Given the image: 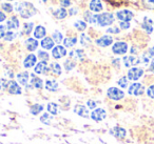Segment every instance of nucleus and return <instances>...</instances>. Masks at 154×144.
<instances>
[{
	"instance_id": "f257e3e1",
	"label": "nucleus",
	"mask_w": 154,
	"mask_h": 144,
	"mask_svg": "<svg viewBox=\"0 0 154 144\" xmlns=\"http://www.w3.org/2000/svg\"><path fill=\"white\" fill-rule=\"evenodd\" d=\"M15 11L24 19H28V18L32 17L37 13L36 8L33 5V3L28 2V1L17 3L15 7Z\"/></svg>"
},
{
	"instance_id": "f03ea898",
	"label": "nucleus",
	"mask_w": 154,
	"mask_h": 144,
	"mask_svg": "<svg viewBox=\"0 0 154 144\" xmlns=\"http://www.w3.org/2000/svg\"><path fill=\"white\" fill-rule=\"evenodd\" d=\"M96 22L100 26H111L114 22V16L113 14L110 13H103L100 14V15H96Z\"/></svg>"
},
{
	"instance_id": "7ed1b4c3",
	"label": "nucleus",
	"mask_w": 154,
	"mask_h": 144,
	"mask_svg": "<svg viewBox=\"0 0 154 144\" xmlns=\"http://www.w3.org/2000/svg\"><path fill=\"white\" fill-rule=\"evenodd\" d=\"M107 95L110 99L114 100V101H118V100H122L125 97V93L122 89L117 88V87H110L107 92Z\"/></svg>"
},
{
	"instance_id": "20e7f679",
	"label": "nucleus",
	"mask_w": 154,
	"mask_h": 144,
	"mask_svg": "<svg viewBox=\"0 0 154 144\" xmlns=\"http://www.w3.org/2000/svg\"><path fill=\"white\" fill-rule=\"evenodd\" d=\"M128 51V44L122 41H118V42L114 43L112 46V52L115 55H125Z\"/></svg>"
},
{
	"instance_id": "39448f33",
	"label": "nucleus",
	"mask_w": 154,
	"mask_h": 144,
	"mask_svg": "<svg viewBox=\"0 0 154 144\" xmlns=\"http://www.w3.org/2000/svg\"><path fill=\"white\" fill-rule=\"evenodd\" d=\"M128 93L132 96H141L145 93V87L140 83H133L129 87Z\"/></svg>"
},
{
	"instance_id": "423d86ee",
	"label": "nucleus",
	"mask_w": 154,
	"mask_h": 144,
	"mask_svg": "<svg viewBox=\"0 0 154 144\" xmlns=\"http://www.w3.org/2000/svg\"><path fill=\"white\" fill-rule=\"evenodd\" d=\"M116 17L120 21L130 22L133 19V17H134V14L131 11H129V10H122V11H119L116 13Z\"/></svg>"
},
{
	"instance_id": "0eeeda50",
	"label": "nucleus",
	"mask_w": 154,
	"mask_h": 144,
	"mask_svg": "<svg viewBox=\"0 0 154 144\" xmlns=\"http://www.w3.org/2000/svg\"><path fill=\"white\" fill-rule=\"evenodd\" d=\"M143 75V70L140 68H132L128 72V79L132 81H136L139 78H141Z\"/></svg>"
},
{
	"instance_id": "6e6552de",
	"label": "nucleus",
	"mask_w": 154,
	"mask_h": 144,
	"mask_svg": "<svg viewBox=\"0 0 154 144\" xmlns=\"http://www.w3.org/2000/svg\"><path fill=\"white\" fill-rule=\"evenodd\" d=\"M7 89H8V92L11 94V95H20V94L22 93L21 87H20L19 84H18V83L16 82V81H14V80L9 81Z\"/></svg>"
},
{
	"instance_id": "1a4fd4ad",
	"label": "nucleus",
	"mask_w": 154,
	"mask_h": 144,
	"mask_svg": "<svg viewBox=\"0 0 154 144\" xmlns=\"http://www.w3.org/2000/svg\"><path fill=\"white\" fill-rule=\"evenodd\" d=\"M106 117H107V112H106V110L103 108H96V110H94L91 112V118L94 121H96V122L103 121Z\"/></svg>"
},
{
	"instance_id": "9d476101",
	"label": "nucleus",
	"mask_w": 154,
	"mask_h": 144,
	"mask_svg": "<svg viewBox=\"0 0 154 144\" xmlns=\"http://www.w3.org/2000/svg\"><path fill=\"white\" fill-rule=\"evenodd\" d=\"M112 43H113V37L109 36V35H105V36L96 39V44L101 47H107L111 45Z\"/></svg>"
},
{
	"instance_id": "9b49d317",
	"label": "nucleus",
	"mask_w": 154,
	"mask_h": 144,
	"mask_svg": "<svg viewBox=\"0 0 154 144\" xmlns=\"http://www.w3.org/2000/svg\"><path fill=\"white\" fill-rule=\"evenodd\" d=\"M124 63L125 66L130 68V66H135L140 63V59L136 56H125L124 57Z\"/></svg>"
},
{
	"instance_id": "f8f14e48",
	"label": "nucleus",
	"mask_w": 154,
	"mask_h": 144,
	"mask_svg": "<svg viewBox=\"0 0 154 144\" xmlns=\"http://www.w3.org/2000/svg\"><path fill=\"white\" fill-rule=\"evenodd\" d=\"M66 55V50L63 46H61V45H57L52 51V56L55 59H60V58L64 57Z\"/></svg>"
},
{
	"instance_id": "ddd939ff",
	"label": "nucleus",
	"mask_w": 154,
	"mask_h": 144,
	"mask_svg": "<svg viewBox=\"0 0 154 144\" xmlns=\"http://www.w3.org/2000/svg\"><path fill=\"white\" fill-rule=\"evenodd\" d=\"M36 61H37V57L34 55V54H30V55L26 56V58L24 59L23 61V65L26 68H33V66L36 64Z\"/></svg>"
},
{
	"instance_id": "4468645a",
	"label": "nucleus",
	"mask_w": 154,
	"mask_h": 144,
	"mask_svg": "<svg viewBox=\"0 0 154 144\" xmlns=\"http://www.w3.org/2000/svg\"><path fill=\"white\" fill-rule=\"evenodd\" d=\"M38 44H39L38 41L34 38H28L26 40V42H24V45H26V50L30 52H34L35 50L38 47Z\"/></svg>"
},
{
	"instance_id": "2eb2a0df",
	"label": "nucleus",
	"mask_w": 154,
	"mask_h": 144,
	"mask_svg": "<svg viewBox=\"0 0 154 144\" xmlns=\"http://www.w3.org/2000/svg\"><path fill=\"white\" fill-rule=\"evenodd\" d=\"M74 112H75V114H77V115H79L80 117H85V118H88V117H89L88 108H87L86 106H84V105H80V104H78V105H75Z\"/></svg>"
},
{
	"instance_id": "dca6fc26",
	"label": "nucleus",
	"mask_w": 154,
	"mask_h": 144,
	"mask_svg": "<svg viewBox=\"0 0 154 144\" xmlns=\"http://www.w3.org/2000/svg\"><path fill=\"white\" fill-rule=\"evenodd\" d=\"M111 134L114 136V137L118 138V139H124L127 135V131H126V129L122 128V127L116 126L111 130Z\"/></svg>"
},
{
	"instance_id": "f3484780",
	"label": "nucleus",
	"mask_w": 154,
	"mask_h": 144,
	"mask_svg": "<svg viewBox=\"0 0 154 144\" xmlns=\"http://www.w3.org/2000/svg\"><path fill=\"white\" fill-rule=\"evenodd\" d=\"M19 20H18V18L16 17V16H13V17H11L9 20H8L7 22V28H9V30H17L18 28H19Z\"/></svg>"
},
{
	"instance_id": "a211bd4d",
	"label": "nucleus",
	"mask_w": 154,
	"mask_h": 144,
	"mask_svg": "<svg viewBox=\"0 0 154 144\" xmlns=\"http://www.w3.org/2000/svg\"><path fill=\"white\" fill-rule=\"evenodd\" d=\"M152 24H153V21H152L151 19H149V18L145 17L143 18V24H141V28H143L148 34H151V33L153 32V26H152Z\"/></svg>"
},
{
	"instance_id": "6ab92c4d",
	"label": "nucleus",
	"mask_w": 154,
	"mask_h": 144,
	"mask_svg": "<svg viewBox=\"0 0 154 144\" xmlns=\"http://www.w3.org/2000/svg\"><path fill=\"white\" fill-rule=\"evenodd\" d=\"M45 34H47V31H45V28L42 26H36L34 31V37L36 39H41V38H45Z\"/></svg>"
},
{
	"instance_id": "aec40b11",
	"label": "nucleus",
	"mask_w": 154,
	"mask_h": 144,
	"mask_svg": "<svg viewBox=\"0 0 154 144\" xmlns=\"http://www.w3.org/2000/svg\"><path fill=\"white\" fill-rule=\"evenodd\" d=\"M35 73L36 74H45L48 70V63L45 61H40L35 66Z\"/></svg>"
},
{
	"instance_id": "412c9836",
	"label": "nucleus",
	"mask_w": 154,
	"mask_h": 144,
	"mask_svg": "<svg viewBox=\"0 0 154 144\" xmlns=\"http://www.w3.org/2000/svg\"><path fill=\"white\" fill-rule=\"evenodd\" d=\"M41 46L45 50H51L54 49V40L50 37H45L41 40Z\"/></svg>"
},
{
	"instance_id": "4be33fe9",
	"label": "nucleus",
	"mask_w": 154,
	"mask_h": 144,
	"mask_svg": "<svg viewBox=\"0 0 154 144\" xmlns=\"http://www.w3.org/2000/svg\"><path fill=\"white\" fill-rule=\"evenodd\" d=\"M90 10L92 12H100L103 10V4H101L100 0H92L90 2Z\"/></svg>"
},
{
	"instance_id": "5701e85b",
	"label": "nucleus",
	"mask_w": 154,
	"mask_h": 144,
	"mask_svg": "<svg viewBox=\"0 0 154 144\" xmlns=\"http://www.w3.org/2000/svg\"><path fill=\"white\" fill-rule=\"evenodd\" d=\"M17 80L20 84L22 85H26L29 82V73L28 72H22V73H19L17 75Z\"/></svg>"
},
{
	"instance_id": "b1692460",
	"label": "nucleus",
	"mask_w": 154,
	"mask_h": 144,
	"mask_svg": "<svg viewBox=\"0 0 154 144\" xmlns=\"http://www.w3.org/2000/svg\"><path fill=\"white\" fill-rule=\"evenodd\" d=\"M31 83H32L33 86L36 87V88H38V89H40L43 87V81L41 80V78L34 76L33 74H32V80H31Z\"/></svg>"
},
{
	"instance_id": "393cba45",
	"label": "nucleus",
	"mask_w": 154,
	"mask_h": 144,
	"mask_svg": "<svg viewBox=\"0 0 154 144\" xmlns=\"http://www.w3.org/2000/svg\"><path fill=\"white\" fill-rule=\"evenodd\" d=\"M45 88L50 92H56L58 89V83L55 80H48L45 82Z\"/></svg>"
},
{
	"instance_id": "a878e982",
	"label": "nucleus",
	"mask_w": 154,
	"mask_h": 144,
	"mask_svg": "<svg viewBox=\"0 0 154 144\" xmlns=\"http://www.w3.org/2000/svg\"><path fill=\"white\" fill-rule=\"evenodd\" d=\"M70 57L73 58V59H82L85 56V53L82 50H75V51L70 52Z\"/></svg>"
},
{
	"instance_id": "bb28decb",
	"label": "nucleus",
	"mask_w": 154,
	"mask_h": 144,
	"mask_svg": "<svg viewBox=\"0 0 154 144\" xmlns=\"http://www.w3.org/2000/svg\"><path fill=\"white\" fill-rule=\"evenodd\" d=\"M54 16H55V18H57V19H63V18L66 17V15H68V12L66 11L64 9H57L56 11H54Z\"/></svg>"
},
{
	"instance_id": "cd10ccee",
	"label": "nucleus",
	"mask_w": 154,
	"mask_h": 144,
	"mask_svg": "<svg viewBox=\"0 0 154 144\" xmlns=\"http://www.w3.org/2000/svg\"><path fill=\"white\" fill-rule=\"evenodd\" d=\"M43 110V106L41 105V104H38V103H36V104H33L32 106H31V114L32 115H38L39 112H41Z\"/></svg>"
},
{
	"instance_id": "c85d7f7f",
	"label": "nucleus",
	"mask_w": 154,
	"mask_h": 144,
	"mask_svg": "<svg viewBox=\"0 0 154 144\" xmlns=\"http://www.w3.org/2000/svg\"><path fill=\"white\" fill-rule=\"evenodd\" d=\"M77 42V38L76 37H70V38H66L63 40V44L66 47H72L76 44Z\"/></svg>"
},
{
	"instance_id": "c756f323",
	"label": "nucleus",
	"mask_w": 154,
	"mask_h": 144,
	"mask_svg": "<svg viewBox=\"0 0 154 144\" xmlns=\"http://www.w3.org/2000/svg\"><path fill=\"white\" fill-rule=\"evenodd\" d=\"M51 70L53 74L57 75V76L61 75V66H60L58 63H56V62H54V63L51 64Z\"/></svg>"
},
{
	"instance_id": "7c9ffc66",
	"label": "nucleus",
	"mask_w": 154,
	"mask_h": 144,
	"mask_svg": "<svg viewBox=\"0 0 154 144\" xmlns=\"http://www.w3.org/2000/svg\"><path fill=\"white\" fill-rule=\"evenodd\" d=\"M33 28H34V24L32 22H26V23L23 24V34L24 35H30L33 31Z\"/></svg>"
},
{
	"instance_id": "2f4dec72",
	"label": "nucleus",
	"mask_w": 154,
	"mask_h": 144,
	"mask_svg": "<svg viewBox=\"0 0 154 144\" xmlns=\"http://www.w3.org/2000/svg\"><path fill=\"white\" fill-rule=\"evenodd\" d=\"M48 110H49L50 114L57 115L58 114V106H57V104L53 103V102L49 103V104H48Z\"/></svg>"
},
{
	"instance_id": "473e14b6",
	"label": "nucleus",
	"mask_w": 154,
	"mask_h": 144,
	"mask_svg": "<svg viewBox=\"0 0 154 144\" xmlns=\"http://www.w3.org/2000/svg\"><path fill=\"white\" fill-rule=\"evenodd\" d=\"M52 39L54 40V42H56L57 44H59L60 42L62 41V34L60 32H58V31H56V32L53 33V36H52Z\"/></svg>"
},
{
	"instance_id": "72a5a7b5",
	"label": "nucleus",
	"mask_w": 154,
	"mask_h": 144,
	"mask_svg": "<svg viewBox=\"0 0 154 144\" xmlns=\"http://www.w3.org/2000/svg\"><path fill=\"white\" fill-rule=\"evenodd\" d=\"M74 26L77 28L78 31H85L87 28V23L82 20H78L74 23Z\"/></svg>"
},
{
	"instance_id": "f704fd0d",
	"label": "nucleus",
	"mask_w": 154,
	"mask_h": 144,
	"mask_svg": "<svg viewBox=\"0 0 154 144\" xmlns=\"http://www.w3.org/2000/svg\"><path fill=\"white\" fill-rule=\"evenodd\" d=\"M38 58L41 60V61H45V62H47L48 60L50 59V55L47 53V52L39 51V52H38Z\"/></svg>"
},
{
	"instance_id": "c9c22d12",
	"label": "nucleus",
	"mask_w": 154,
	"mask_h": 144,
	"mask_svg": "<svg viewBox=\"0 0 154 144\" xmlns=\"http://www.w3.org/2000/svg\"><path fill=\"white\" fill-rule=\"evenodd\" d=\"M40 120H41V122H42V123H45V124L49 125V124H51L52 118H51V116H50V115L48 114V112H45V114H43L42 116H41Z\"/></svg>"
},
{
	"instance_id": "e433bc0d",
	"label": "nucleus",
	"mask_w": 154,
	"mask_h": 144,
	"mask_svg": "<svg viewBox=\"0 0 154 144\" xmlns=\"http://www.w3.org/2000/svg\"><path fill=\"white\" fill-rule=\"evenodd\" d=\"M90 42H91L90 38H89V37L87 36L86 34H82V36H80V43H82L84 46H88Z\"/></svg>"
},
{
	"instance_id": "4c0bfd02",
	"label": "nucleus",
	"mask_w": 154,
	"mask_h": 144,
	"mask_svg": "<svg viewBox=\"0 0 154 144\" xmlns=\"http://www.w3.org/2000/svg\"><path fill=\"white\" fill-rule=\"evenodd\" d=\"M117 83L122 88H126V87L128 86V77H122V78L117 81Z\"/></svg>"
},
{
	"instance_id": "58836bf2",
	"label": "nucleus",
	"mask_w": 154,
	"mask_h": 144,
	"mask_svg": "<svg viewBox=\"0 0 154 144\" xmlns=\"http://www.w3.org/2000/svg\"><path fill=\"white\" fill-rule=\"evenodd\" d=\"M74 68H75V62L72 61L71 59H68L66 62H64V68H66V70H71Z\"/></svg>"
},
{
	"instance_id": "ea45409f",
	"label": "nucleus",
	"mask_w": 154,
	"mask_h": 144,
	"mask_svg": "<svg viewBox=\"0 0 154 144\" xmlns=\"http://www.w3.org/2000/svg\"><path fill=\"white\" fill-rule=\"evenodd\" d=\"M17 37V34L16 33H14V32H11V31H9V32L5 34V39L7 41H12V40H14V39Z\"/></svg>"
},
{
	"instance_id": "a19ab883",
	"label": "nucleus",
	"mask_w": 154,
	"mask_h": 144,
	"mask_svg": "<svg viewBox=\"0 0 154 144\" xmlns=\"http://www.w3.org/2000/svg\"><path fill=\"white\" fill-rule=\"evenodd\" d=\"M85 16H86L87 21L90 22V23H95V22H96V15H92V14H90V13L87 12Z\"/></svg>"
},
{
	"instance_id": "79ce46f5",
	"label": "nucleus",
	"mask_w": 154,
	"mask_h": 144,
	"mask_svg": "<svg viewBox=\"0 0 154 144\" xmlns=\"http://www.w3.org/2000/svg\"><path fill=\"white\" fill-rule=\"evenodd\" d=\"M1 9L5 12H7V13H11L13 11V5L11 3H2L1 4Z\"/></svg>"
},
{
	"instance_id": "37998d69",
	"label": "nucleus",
	"mask_w": 154,
	"mask_h": 144,
	"mask_svg": "<svg viewBox=\"0 0 154 144\" xmlns=\"http://www.w3.org/2000/svg\"><path fill=\"white\" fill-rule=\"evenodd\" d=\"M143 3L148 9H154V0H143Z\"/></svg>"
},
{
	"instance_id": "c03bdc74",
	"label": "nucleus",
	"mask_w": 154,
	"mask_h": 144,
	"mask_svg": "<svg viewBox=\"0 0 154 144\" xmlns=\"http://www.w3.org/2000/svg\"><path fill=\"white\" fill-rule=\"evenodd\" d=\"M147 95H148V97H149V98H151V99H154V84L148 87Z\"/></svg>"
},
{
	"instance_id": "a18cd8bd",
	"label": "nucleus",
	"mask_w": 154,
	"mask_h": 144,
	"mask_svg": "<svg viewBox=\"0 0 154 144\" xmlns=\"http://www.w3.org/2000/svg\"><path fill=\"white\" fill-rule=\"evenodd\" d=\"M8 83H9V81H7L3 78H0V91H3V89L7 88Z\"/></svg>"
},
{
	"instance_id": "49530a36",
	"label": "nucleus",
	"mask_w": 154,
	"mask_h": 144,
	"mask_svg": "<svg viewBox=\"0 0 154 144\" xmlns=\"http://www.w3.org/2000/svg\"><path fill=\"white\" fill-rule=\"evenodd\" d=\"M119 26L122 28V30H128V28H130V22L120 21L119 22Z\"/></svg>"
},
{
	"instance_id": "de8ad7c7",
	"label": "nucleus",
	"mask_w": 154,
	"mask_h": 144,
	"mask_svg": "<svg viewBox=\"0 0 154 144\" xmlns=\"http://www.w3.org/2000/svg\"><path fill=\"white\" fill-rule=\"evenodd\" d=\"M108 33H110V34H118L119 33V28H117V26H114V28H109L107 30Z\"/></svg>"
},
{
	"instance_id": "09e8293b",
	"label": "nucleus",
	"mask_w": 154,
	"mask_h": 144,
	"mask_svg": "<svg viewBox=\"0 0 154 144\" xmlns=\"http://www.w3.org/2000/svg\"><path fill=\"white\" fill-rule=\"evenodd\" d=\"M60 5H62L63 8H68L71 5V1L70 0H59Z\"/></svg>"
},
{
	"instance_id": "8fccbe9b",
	"label": "nucleus",
	"mask_w": 154,
	"mask_h": 144,
	"mask_svg": "<svg viewBox=\"0 0 154 144\" xmlns=\"http://www.w3.org/2000/svg\"><path fill=\"white\" fill-rule=\"evenodd\" d=\"M5 34H7V32H5V26H0V39L5 38Z\"/></svg>"
},
{
	"instance_id": "3c124183",
	"label": "nucleus",
	"mask_w": 154,
	"mask_h": 144,
	"mask_svg": "<svg viewBox=\"0 0 154 144\" xmlns=\"http://www.w3.org/2000/svg\"><path fill=\"white\" fill-rule=\"evenodd\" d=\"M150 57H151V56H150V54H149V55H147V54H143V63H145V64L149 63Z\"/></svg>"
},
{
	"instance_id": "603ef678",
	"label": "nucleus",
	"mask_w": 154,
	"mask_h": 144,
	"mask_svg": "<svg viewBox=\"0 0 154 144\" xmlns=\"http://www.w3.org/2000/svg\"><path fill=\"white\" fill-rule=\"evenodd\" d=\"M88 106L91 108V110H94V108L96 107V102L93 101V100H89V101H88Z\"/></svg>"
},
{
	"instance_id": "864d4df0",
	"label": "nucleus",
	"mask_w": 154,
	"mask_h": 144,
	"mask_svg": "<svg viewBox=\"0 0 154 144\" xmlns=\"http://www.w3.org/2000/svg\"><path fill=\"white\" fill-rule=\"evenodd\" d=\"M5 19H7V16H5V14H3L2 12H0V22L5 21Z\"/></svg>"
},
{
	"instance_id": "5fc2aeb1",
	"label": "nucleus",
	"mask_w": 154,
	"mask_h": 144,
	"mask_svg": "<svg viewBox=\"0 0 154 144\" xmlns=\"http://www.w3.org/2000/svg\"><path fill=\"white\" fill-rule=\"evenodd\" d=\"M150 70H151L152 73H154V59L151 61V64H150Z\"/></svg>"
},
{
	"instance_id": "6e6d98bb",
	"label": "nucleus",
	"mask_w": 154,
	"mask_h": 144,
	"mask_svg": "<svg viewBox=\"0 0 154 144\" xmlns=\"http://www.w3.org/2000/svg\"><path fill=\"white\" fill-rule=\"evenodd\" d=\"M149 54H150V56L154 57V46H153V47H151V49L149 50Z\"/></svg>"
},
{
	"instance_id": "4d7b16f0",
	"label": "nucleus",
	"mask_w": 154,
	"mask_h": 144,
	"mask_svg": "<svg viewBox=\"0 0 154 144\" xmlns=\"http://www.w3.org/2000/svg\"><path fill=\"white\" fill-rule=\"evenodd\" d=\"M76 12H77V10H76V9H71V11H70V15H74V13L76 14Z\"/></svg>"
},
{
	"instance_id": "13d9d810",
	"label": "nucleus",
	"mask_w": 154,
	"mask_h": 144,
	"mask_svg": "<svg viewBox=\"0 0 154 144\" xmlns=\"http://www.w3.org/2000/svg\"><path fill=\"white\" fill-rule=\"evenodd\" d=\"M8 1H13V0H8Z\"/></svg>"
}]
</instances>
